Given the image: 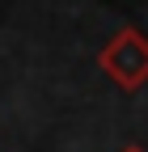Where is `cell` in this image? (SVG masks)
Wrapping results in <instances>:
<instances>
[{
    "label": "cell",
    "mask_w": 148,
    "mask_h": 152,
    "mask_svg": "<svg viewBox=\"0 0 148 152\" xmlns=\"http://www.w3.org/2000/svg\"><path fill=\"white\" fill-rule=\"evenodd\" d=\"M97 64H102V72H106L119 89L136 93L140 85H148V38H144L136 26L119 30V34L97 51Z\"/></svg>",
    "instance_id": "cell-1"
},
{
    "label": "cell",
    "mask_w": 148,
    "mask_h": 152,
    "mask_svg": "<svg viewBox=\"0 0 148 152\" xmlns=\"http://www.w3.org/2000/svg\"><path fill=\"white\" fill-rule=\"evenodd\" d=\"M123 152H144V148H140V144H127V148H123Z\"/></svg>",
    "instance_id": "cell-2"
}]
</instances>
